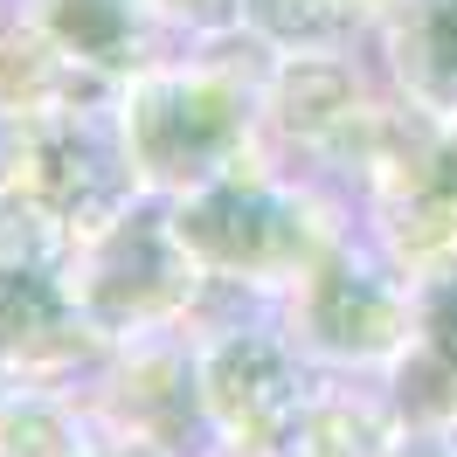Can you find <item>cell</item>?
Listing matches in <instances>:
<instances>
[{"label":"cell","mask_w":457,"mask_h":457,"mask_svg":"<svg viewBox=\"0 0 457 457\" xmlns=\"http://www.w3.org/2000/svg\"><path fill=\"white\" fill-rule=\"evenodd\" d=\"M402 77L436 118H457V0L402 7Z\"/></svg>","instance_id":"6da1fadb"},{"label":"cell","mask_w":457,"mask_h":457,"mask_svg":"<svg viewBox=\"0 0 457 457\" xmlns=\"http://www.w3.org/2000/svg\"><path fill=\"white\" fill-rule=\"evenodd\" d=\"M423 353H429V374L444 381V395L457 402V278L423 298Z\"/></svg>","instance_id":"7a4b0ae2"}]
</instances>
